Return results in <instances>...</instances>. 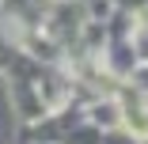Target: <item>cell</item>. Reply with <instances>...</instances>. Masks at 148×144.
Masks as SVG:
<instances>
[{
	"label": "cell",
	"mask_w": 148,
	"mask_h": 144,
	"mask_svg": "<svg viewBox=\"0 0 148 144\" xmlns=\"http://www.w3.org/2000/svg\"><path fill=\"white\" fill-rule=\"evenodd\" d=\"M0 72L27 144H148V0H0Z\"/></svg>",
	"instance_id": "1"
}]
</instances>
